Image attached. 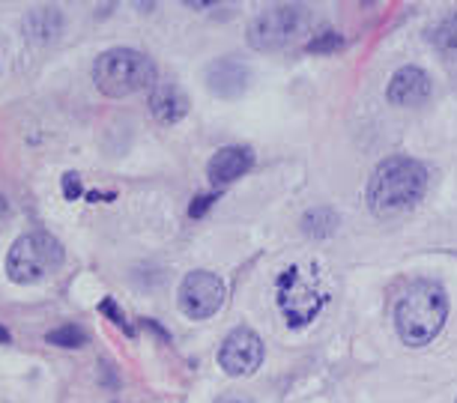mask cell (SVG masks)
Masks as SVG:
<instances>
[{
  "instance_id": "4fadbf2b",
  "label": "cell",
  "mask_w": 457,
  "mask_h": 403,
  "mask_svg": "<svg viewBox=\"0 0 457 403\" xmlns=\"http://www.w3.org/2000/svg\"><path fill=\"white\" fill-rule=\"evenodd\" d=\"M430 42H434V48L448 63H457V12L445 15V19L436 24L434 33H430Z\"/></svg>"
},
{
  "instance_id": "6da1fadb",
  "label": "cell",
  "mask_w": 457,
  "mask_h": 403,
  "mask_svg": "<svg viewBox=\"0 0 457 403\" xmlns=\"http://www.w3.org/2000/svg\"><path fill=\"white\" fill-rule=\"evenodd\" d=\"M428 188V170L410 156H392L379 161L368 185V207L374 216L389 218L412 210Z\"/></svg>"
},
{
  "instance_id": "ffe728a7",
  "label": "cell",
  "mask_w": 457,
  "mask_h": 403,
  "mask_svg": "<svg viewBox=\"0 0 457 403\" xmlns=\"http://www.w3.org/2000/svg\"><path fill=\"white\" fill-rule=\"evenodd\" d=\"M215 403H248L245 398H239V394H224V398H219Z\"/></svg>"
},
{
  "instance_id": "8fae6325",
  "label": "cell",
  "mask_w": 457,
  "mask_h": 403,
  "mask_svg": "<svg viewBox=\"0 0 457 403\" xmlns=\"http://www.w3.org/2000/svg\"><path fill=\"white\" fill-rule=\"evenodd\" d=\"M252 165H254V152L248 147H224L210 159L206 177H210V183L215 185H228V183H234V179L245 177L248 170H252Z\"/></svg>"
},
{
  "instance_id": "30bf717a",
  "label": "cell",
  "mask_w": 457,
  "mask_h": 403,
  "mask_svg": "<svg viewBox=\"0 0 457 403\" xmlns=\"http://www.w3.org/2000/svg\"><path fill=\"white\" fill-rule=\"evenodd\" d=\"M248 78H252V75H248V66L239 63L234 57L215 60V63H210V70H206V87L221 99L243 96L248 87Z\"/></svg>"
},
{
  "instance_id": "52a82bcc",
  "label": "cell",
  "mask_w": 457,
  "mask_h": 403,
  "mask_svg": "<svg viewBox=\"0 0 457 403\" xmlns=\"http://www.w3.org/2000/svg\"><path fill=\"white\" fill-rule=\"evenodd\" d=\"M224 302V281L215 272L197 269L188 272L179 284V311L192 320H206L221 308Z\"/></svg>"
},
{
  "instance_id": "3957f363",
  "label": "cell",
  "mask_w": 457,
  "mask_h": 403,
  "mask_svg": "<svg viewBox=\"0 0 457 403\" xmlns=\"http://www.w3.org/2000/svg\"><path fill=\"white\" fill-rule=\"evenodd\" d=\"M156 78V66L150 63V57H144L135 48H108L105 54L93 63V81L105 96H129L144 87H150Z\"/></svg>"
},
{
  "instance_id": "7c38bea8",
  "label": "cell",
  "mask_w": 457,
  "mask_h": 403,
  "mask_svg": "<svg viewBox=\"0 0 457 403\" xmlns=\"http://www.w3.org/2000/svg\"><path fill=\"white\" fill-rule=\"evenodd\" d=\"M150 108H153V114H156V119H162V123H177V119L186 117L188 99H186V93L177 87V84H159V87L153 90V96H150Z\"/></svg>"
},
{
  "instance_id": "9c48e42d",
  "label": "cell",
  "mask_w": 457,
  "mask_h": 403,
  "mask_svg": "<svg viewBox=\"0 0 457 403\" xmlns=\"http://www.w3.org/2000/svg\"><path fill=\"white\" fill-rule=\"evenodd\" d=\"M430 78L425 70H419V66H401L398 72L392 75L389 81V102L392 105H401V108H416L421 102L430 99Z\"/></svg>"
},
{
  "instance_id": "277c9868",
  "label": "cell",
  "mask_w": 457,
  "mask_h": 403,
  "mask_svg": "<svg viewBox=\"0 0 457 403\" xmlns=\"http://www.w3.org/2000/svg\"><path fill=\"white\" fill-rule=\"evenodd\" d=\"M60 266H63V245L46 230L19 236L6 254V276L15 284H37V281L54 276Z\"/></svg>"
},
{
  "instance_id": "8992f818",
  "label": "cell",
  "mask_w": 457,
  "mask_h": 403,
  "mask_svg": "<svg viewBox=\"0 0 457 403\" xmlns=\"http://www.w3.org/2000/svg\"><path fill=\"white\" fill-rule=\"evenodd\" d=\"M278 305L290 325H305L320 314V308L326 305V296L317 293L312 284H305L296 266H290L278 278Z\"/></svg>"
},
{
  "instance_id": "ac0fdd59",
  "label": "cell",
  "mask_w": 457,
  "mask_h": 403,
  "mask_svg": "<svg viewBox=\"0 0 457 403\" xmlns=\"http://www.w3.org/2000/svg\"><path fill=\"white\" fill-rule=\"evenodd\" d=\"M215 201H219V194H201V197H195V203L188 207V216H192V218H204L206 210H210Z\"/></svg>"
},
{
  "instance_id": "9a60e30c",
  "label": "cell",
  "mask_w": 457,
  "mask_h": 403,
  "mask_svg": "<svg viewBox=\"0 0 457 403\" xmlns=\"http://www.w3.org/2000/svg\"><path fill=\"white\" fill-rule=\"evenodd\" d=\"M48 344H57V347H84L87 344V334H84V329H79V325H60V329L48 332Z\"/></svg>"
},
{
  "instance_id": "e0dca14e",
  "label": "cell",
  "mask_w": 457,
  "mask_h": 403,
  "mask_svg": "<svg viewBox=\"0 0 457 403\" xmlns=\"http://www.w3.org/2000/svg\"><path fill=\"white\" fill-rule=\"evenodd\" d=\"M99 311L105 314V317H111V323L120 325V329H123V332L129 334V338H135V329L126 323V317H123V311H120V308L114 305V299H105V302L99 305Z\"/></svg>"
},
{
  "instance_id": "ba28073f",
  "label": "cell",
  "mask_w": 457,
  "mask_h": 403,
  "mask_svg": "<svg viewBox=\"0 0 457 403\" xmlns=\"http://www.w3.org/2000/svg\"><path fill=\"white\" fill-rule=\"evenodd\" d=\"M219 365L230 376H252L263 365V341L248 325H237L219 347Z\"/></svg>"
},
{
  "instance_id": "d6986e66",
  "label": "cell",
  "mask_w": 457,
  "mask_h": 403,
  "mask_svg": "<svg viewBox=\"0 0 457 403\" xmlns=\"http://www.w3.org/2000/svg\"><path fill=\"white\" fill-rule=\"evenodd\" d=\"M81 192H84V188H81L79 174H66L63 177V197H66V201H79Z\"/></svg>"
},
{
  "instance_id": "7a4b0ae2",
  "label": "cell",
  "mask_w": 457,
  "mask_h": 403,
  "mask_svg": "<svg viewBox=\"0 0 457 403\" xmlns=\"http://www.w3.org/2000/svg\"><path fill=\"white\" fill-rule=\"evenodd\" d=\"M448 317V296L436 281H416L403 290L395 305V329L410 347H425L443 332Z\"/></svg>"
},
{
  "instance_id": "44dd1931",
  "label": "cell",
  "mask_w": 457,
  "mask_h": 403,
  "mask_svg": "<svg viewBox=\"0 0 457 403\" xmlns=\"http://www.w3.org/2000/svg\"><path fill=\"white\" fill-rule=\"evenodd\" d=\"M6 341H10V332H6L4 325H0V344H6Z\"/></svg>"
},
{
  "instance_id": "5b68a950",
  "label": "cell",
  "mask_w": 457,
  "mask_h": 403,
  "mask_svg": "<svg viewBox=\"0 0 457 403\" xmlns=\"http://www.w3.org/2000/svg\"><path fill=\"white\" fill-rule=\"evenodd\" d=\"M302 28H305V10L302 6H272L248 24V45L254 51L287 48Z\"/></svg>"
},
{
  "instance_id": "5bb4252c",
  "label": "cell",
  "mask_w": 457,
  "mask_h": 403,
  "mask_svg": "<svg viewBox=\"0 0 457 403\" xmlns=\"http://www.w3.org/2000/svg\"><path fill=\"white\" fill-rule=\"evenodd\" d=\"M302 230L314 239L332 236L335 230H338V212L329 210V207H317L312 212H305V218H302Z\"/></svg>"
},
{
  "instance_id": "2e32d148",
  "label": "cell",
  "mask_w": 457,
  "mask_h": 403,
  "mask_svg": "<svg viewBox=\"0 0 457 403\" xmlns=\"http://www.w3.org/2000/svg\"><path fill=\"white\" fill-rule=\"evenodd\" d=\"M341 45H344V39L338 37V33H335V30H323L320 37H314L305 48L312 51V54H329V51H338Z\"/></svg>"
}]
</instances>
